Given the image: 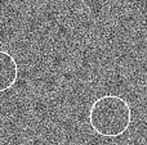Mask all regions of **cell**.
I'll list each match as a JSON object with an SVG mask.
<instances>
[{"mask_svg":"<svg viewBox=\"0 0 147 145\" xmlns=\"http://www.w3.org/2000/svg\"><path fill=\"white\" fill-rule=\"evenodd\" d=\"M90 128L103 138H119L132 123V108L124 98L107 94L99 96L89 109Z\"/></svg>","mask_w":147,"mask_h":145,"instance_id":"6da1fadb","label":"cell"},{"mask_svg":"<svg viewBox=\"0 0 147 145\" xmlns=\"http://www.w3.org/2000/svg\"><path fill=\"white\" fill-rule=\"evenodd\" d=\"M18 80V63L8 51L0 50V92L8 91Z\"/></svg>","mask_w":147,"mask_h":145,"instance_id":"7a4b0ae2","label":"cell"}]
</instances>
